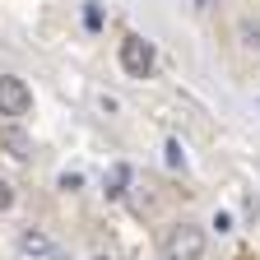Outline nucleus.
Listing matches in <instances>:
<instances>
[{
  "mask_svg": "<svg viewBox=\"0 0 260 260\" xmlns=\"http://www.w3.org/2000/svg\"><path fill=\"white\" fill-rule=\"evenodd\" d=\"M168 168H186V153H181L177 140H168Z\"/></svg>",
  "mask_w": 260,
  "mask_h": 260,
  "instance_id": "obj_7",
  "label": "nucleus"
},
{
  "mask_svg": "<svg viewBox=\"0 0 260 260\" xmlns=\"http://www.w3.org/2000/svg\"><path fill=\"white\" fill-rule=\"evenodd\" d=\"M0 149H5L10 158H19V162H28V158H32V140L23 135L19 125H0Z\"/></svg>",
  "mask_w": 260,
  "mask_h": 260,
  "instance_id": "obj_4",
  "label": "nucleus"
},
{
  "mask_svg": "<svg viewBox=\"0 0 260 260\" xmlns=\"http://www.w3.org/2000/svg\"><path fill=\"white\" fill-rule=\"evenodd\" d=\"M214 228H218V233H233V218H228V214L218 209V214H214Z\"/></svg>",
  "mask_w": 260,
  "mask_h": 260,
  "instance_id": "obj_11",
  "label": "nucleus"
},
{
  "mask_svg": "<svg viewBox=\"0 0 260 260\" xmlns=\"http://www.w3.org/2000/svg\"><path fill=\"white\" fill-rule=\"evenodd\" d=\"M242 38H246V47H260V23H242Z\"/></svg>",
  "mask_w": 260,
  "mask_h": 260,
  "instance_id": "obj_9",
  "label": "nucleus"
},
{
  "mask_svg": "<svg viewBox=\"0 0 260 260\" xmlns=\"http://www.w3.org/2000/svg\"><path fill=\"white\" fill-rule=\"evenodd\" d=\"M121 70L130 79H149V70H153V47L140 38V32H130V38L121 42Z\"/></svg>",
  "mask_w": 260,
  "mask_h": 260,
  "instance_id": "obj_2",
  "label": "nucleus"
},
{
  "mask_svg": "<svg viewBox=\"0 0 260 260\" xmlns=\"http://www.w3.org/2000/svg\"><path fill=\"white\" fill-rule=\"evenodd\" d=\"M84 23H88V28H103V10L88 5V10H84Z\"/></svg>",
  "mask_w": 260,
  "mask_h": 260,
  "instance_id": "obj_10",
  "label": "nucleus"
},
{
  "mask_svg": "<svg viewBox=\"0 0 260 260\" xmlns=\"http://www.w3.org/2000/svg\"><path fill=\"white\" fill-rule=\"evenodd\" d=\"M93 260H103V255H93Z\"/></svg>",
  "mask_w": 260,
  "mask_h": 260,
  "instance_id": "obj_13",
  "label": "nucleus"
},
{
  "mask_svg": "<svg viewBox=\"0 0 260 260\" xmlns=\"http://www.w3.org/2000/svg\"><path fill=\"white\" fill-rule=\"evenodd\" d=\"M10 205H14V186H10V181H5V177H0V214H5V209H10Z\"/></svg>",
  "mask_w": 260,
  "mask_h": 260,
  "instance_id": "obj_8",
  "label": "nucleus"
},
{
  "mask_svg": "<svg viewBox=\"0 0 260 260\" xmlns=\"http://www.w3.org/2000/svg\"><path fill=\"white\" fill-rule=\"evenodd\" d=\"M107 195H112V200H116V195H125V186H130V168H125V162H116V168L107 172Z\"/></svg>",
  "mask_w": 260,
  "mask_h": 260,
  "instance_id": "obj_6",
  "label": "nucleus"
},
{
  "mask_svg": "<svg viewBox=\"0 0 260 260\" xmlns=\"http://www.w3.org/2000/svg\"><path fill=\"white\" fill-rule=\"evenodd\" d=\"M195 5H200V10H209V5H214V0H195Z\"/></svg>",
  "mask_w": 260,
  "mask_h": 260,
  "instance_id": "obj_12",
  "label": "nucleus"
},
{
  "mask_svg": "<svg viewBox=\"0 0 260 260\" xmlns=\"http://www.w3.org/2000/svg\"><path fill=\"white\" fill-rule=\"evenodd\" d=\"M19 251L23 255H56V242L42 233V228H28V233H19Z\"/></svg>",
  "mask_w": 260,
  "mask_h": 260,
  "instance_id": "obj_5",
  "label": "nucleus"
},
{
  "mask_svg": "<svg viewBox=\"0 0 260 260\" xmlns=\"http://www.w3.org/2000/svg\"><path fill=\"white\" fill-rule=\"evenodd\" d=\"M32 112V88L19 75H0V116H28Z\"/></svg>",
  "mask_w": 260,
  "mask_h": 260,
  "instance_id": "obj_3",
  "label": "nucleus"
},
{
  "mask_svg": "<svg viewBox=\"0 0 260 260\" xmlns=\"http://www.w3.org/2000/svg\"><path fill=\"white\" fill-rule=\"evenodd\" d=\"M162 255L168 260H200L205 255V233L195 223H177L168 237H162Z\"/></svg>",
  "mask_w": 260,
  "mask_h": 260,
  "instance_id": "obj_1",
  "label": "nucleus"
}]
</instances>
